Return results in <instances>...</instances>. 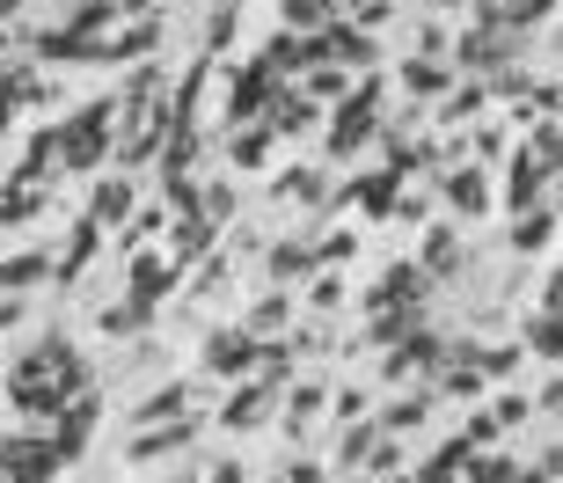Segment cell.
<instances>
[{"instance_id":"cell-9","label":"cell","mask_w":563,"mask_h":483,"mask_svg":"<svg viewBox=\"0 0 563 483\" xmlns=\"http://www.w3.org/2000/svg\"><path fill=\"white\" fill-rule=\"evenodd\" d=\"M418 264H424L432 278H461L468 250H461V228H454V220H432V228H424V250H418Z\"/></svg>"},{"instance_id":"cell-23","label":"cell","mask_w":563,"mask_h":483,"mask_svg":"<svg viewBox=\"0 0 563 483\" xmlns=\"http://www.w3.org/2000/svg\"><path fill=\"white\" fill-rule=\"evenodd\" d=\"M278 22L300 30V37H314V30H330V22H336V0H278Z\"/></svg>"},{"instance_id":"cell-3","label":"cell","mask_w":563,"mask_h":483,"mask_svg":"<svg viewBox=\"0 0 563 483\" xmlns=\"http://www.w3.org/2000/svg\"><path fill=\"white\" fill-rule=\"evenodd\" d=\"M59 447L52 432H15V440H0V483H52L59 476Z\"/></svg>"},{"instance_id":"cell-19","label":"cell","mask_w":563,"mask_h":483,"mask_svg":"<svg viewBox=\"0 0 563 483\" xmlns=\"http://www.w3.org/2000/svg\"><path fill=\"white\" fill-rule=\"evenodd\" d=\"M146 322H154V308H146V300H132V294H118L103 308V337H125V344H140Z\"/></svg>"},{"instance_id":"cell-8","label":"cell","mask_w":563,"mask_h":483,"mask_svg":"<svg viewBox=\"0 0 563 483\" xmlns=\"http://www.w3.org/2000/svg\"><path fill=\"white\" fill-rule=\"evenodd\" d=\"M439 190H446V206L468 212V220H483V212L498 206V190H490L483 168H439Z\"/></svg>"},{"instance_id":"cell-35","label":"cell","mask_w":563,"mask_h":483,"mask_svg":"<svg viewBox=\"0 0 563 483\" xmlns=\"http://www.w3.org/2000/svg\"><path fill=\"white\" fill-rule=\"evenodd\" d=\"M534 469H542L549 483H563V447H542V454H534Z\"/></svg>"},{"instance_id":"cell-38","label":"cell","mask_w":563,"mask_h":483,"mask_svg":"<svg viewBox=\"0 0 563 483\" xmlns=\"http://www.w3.org/2000/svg\"><path fill=\"white\" fill-rule=\"evenodd\" d=\"M549 44H556V52H563V30H556V37H549Z\"/></svg>"},{"instance_id":"cell-29","label":"cell","mask_w":563,"mask_h":483,"mask_svg":"<svg viewBox=\"0 0 563 483\" xmlns=\"http://www.w3.org/2000/svg\"><path fill=\"white\" fill-rule=\"evenodd\" d=\"M228 154H234V168H256L264 154H272V125H242L228 140Z\"/></svg>"},{"instance_id":"cell-12","label":"cell","mask_w":563,"mask_h":483,"mask_svg":"<svg viewBox=\"0 0 563 483\" xmlns=\"http://www.w3.org/2000/svg\"><path fill=\"white\" fill-rule=\"evenodd\" d=\"M264 272H272V286L308 278L314 272V234H286V242H272V250H264Z\"/></svg>"},{"instance_id":"cell-28","label":"cell","mask_w":563,"mask_h":483,"mask_svg":"<svg viewBox=\"0 0 563 483\" xmlns=\"http://www.w3.org/2000/svg\"><path fill=\"white\" fill-rule=\"evenodd\" d=\"M308 308H314V316H330V308H344V278H336L330 264H314V272H308Z\"/></svg>"},{"instance_id":"cell-31","label":"cell","mask_w":563,"mask_h":483,"mask_svg":"<svg viewBox=\"0 0 563 483\" xmlns=\"http://www.w3.org/2000/svg\"><path fill=\"white\" fill-rule=\"evenodd\" d=\"M336 418L352 425V418H374V396L366 388H336Z\"/></svg>"},{"instance_id":"cell-4","label":"cell","mask_w":563,"mask_h":483,"mask_svg":"<svg viewBox=\"0 0 563 483\" xmlns=\"http://www.w3.org/2000/svg\"><path fill=\"white\" fill-rule=\"evenodd\" d=\"M374 110H380V81L344 88V103H336V118H330V154H336V162L374 140Z\"/></svg>"},{"instance_id":"cell-26","label":"cell","mask_w":563,"mask_h":483,"mask_svg":"<svg viewBox=\"0 0 563 483\" xmlns=\"http://www.w3.org/2000/svg\"><path fill=\"white\" fill-rule=\"evenodd\" d=\"M512 476H520V462H512V454H498V447L468 454V469H461V483H512Z\"/></svg>"},{"instance_id":"cell-25","label":"cell","mask_w":563,"mask_h":483,"mask_svg":"<svg viewBox=\"0 0 563 483\" xmlns=\"http://www.w3.org/2000/svg\"><path fill=\"white\" fill-rule=\"evenodd\" d=\"M520 359H527V344H520V337L476 344V366H483V381H512V374H520Z\"/></svg>"},{"instance_id":"cell-21","label":"cell","mask_w":563,"mask_h":483,"mask_svg":"<svg viewBox=\"0 0 563 483\" xmlns=\"http://www.w3.org/2000/svg\"><path fill=\"white\" fill-rule=\"evenodd\" d=\"M88 220H96V228H110V220L125 228V220H132V184H125V176H103V184H96V206H88Z\"/></svg>"},{"instance_id":"cell-2","label":"cell","mask_w":563,"mask_h":483,"mask_svg":"<svg viewBox=\"0 0 563 483\" xmlns=\"http://www.w3.org/2000/svg\"><path fill=\"white\" fill-rule=\"evenodd\" d=\"M256 359H264V337H256L250 322H220V330L206 337V374L212 381H250Z\"/></svg>"},{"instance_id":"cell-6","label":"cell","mask_w":563,"mask_h":483,"mask_svg":"<svg viewBox=\"0 0 563 483\" xmlns=\"http://www.w3.org/2000/svg\"><path fill=\"white\" fill-rule=\"evenodd\" d=\"M432 286H439V278L424 272L418 256H410V264H388V272H380V286H366V316H374V308H410V316H418Z\"/></svg>"},{"instance_id":"cell-14","label":"cell","mask_w":563,"mask_h":483,"mask_svg":"<svg viewBox=\"0 0 563 483\" xmlns=\"http://www.w3.org/2000/svg\"><path fill=\"white\" fill-rule=\"evenodd\" d=\"M198 432V418H168V425H146V432H132V462H162V454H176V447Z\"/></svg>"},{"instance_id":"cell-16","label":"cell","mask_w":563,"mask_h":483,"mask_svg":"<svg viewBox=\"0 0 563 483\" xmlns=\"http://www.w3.org/2000/svg\"><path fill=\"white\" fill-rule=\"evenodd\" d=\"M190 410V388L184 381H162L146 403H132V432H146V425H168V418H184Z\"/></svg>"},{"instance_id":"cell-5","label":"cell","mask_w":563,"mask_h":483,"mask_svg":"<svg viewBox=\"0 0 563 483\" xmlns=\"http://www.w3.org/2000/svg\"><path fill=\"white\" fill-rule=\"evenodd\" d=\"M278 396H286V388H278V381H264V374L234 381V396L220 403V425H228V432H256V425L278 418Z\"/></svg>"},{"instance_id":"cell-24","label":"cell","mask_w":563,"mask_h":483,"mask_svg":"<svg viewBox=\"0 0 563 483\" xmlns=\"http://www.w3.org/2000/svg\"><path fill=\"white\" fill-rule=\"evenodd\" d=\"M322 403H330V396H322V381H286V396H278V418L300 432V425H308Z\"/></svg>"},{"instance_id":"cell-20","label":"cell","mask_w":563,"mask_h":483,"mask_svg":"<svg viewBox=\"0 0 563 483\" xmlns=\"http://www.w3.org/2000/svg\"><path fill=\"white\" fill-rule=\"evenodd\" d=\"M242 322H250L256 337H278V330H292V286H272V294L256 300V308H250Z\"/></svg>"},{"instance_id":"cell-32","label":"cell","mask_w":563,"mask_h":483,"mask_svg":"<svg viewBox=\"0 0 563 483\" xmlns=\"http://www.w3.org/2000/svg\"><path fill=\"white\" fill-rule=\"evenodd\" d=\"M234 15H242V8H228V0H220V8H212V30H206V44H212V52H220V44L234 37Z\"/></svg>"},{"instance_id":"cell-33","label":"cell","mask_w":563,"mask_h":483,"mask_svg":"<svg viewBox=\"0 0 563 483\" xmlns=\"http://www.w3.org/2000/svg\"><path fill=\"white\" fill-rule=\"evenodd\" d=\"M468 147H476L483 162H498V154H505V132L498 125H476V140H468Z\"/></svg>"},{"instance_id":"cell-37","label":"cell","mask_w":563,"mask_h":483,"mask_svg":"<svg viewBox=\"0 0 563 483\" xmlns=\"http://www.w3.org/2000/svg\"><path fill=\"white\" fill-rule=\"evenodd\" d=\"M154 8H162V0H118V22L125 15H154Z\"/></svg>"},{"instance_id":"cell-36","label":"cell","mask_w":563,"mask_h":483,"mask_svg":"<svg viewBox=\"0 0 563 483\" xmlns=\"http://www.w3.org/2000/svg\"><path fill=\"white\" fill-rule=\"evenodd\" d=\"M206 483H242V462H212V469H206Z\"/></svg>"},{"instance_id":"cell-13","label":"cell","mask_w":563,"mask_h":483,"mask_svg":"<svg viewBox=\"0 0 563 483\" xmlns=\"http://www.w3.org/2000/svg\"><path fill=\"white\" fill-rule=\"evenodd\" d=\"M549 234H556V212H549V206H527V212H512V228H505V250H512V256H542V250H549Z\"/></svg>"},{"instance_id":"cell-27","label":"cell","mask_w":563,"mask_h":483,"mask_svg":"<svg viewBox=\"0 0 563 483\" xmlns=\"http://www.w3.org/2000/svg\"><path fill=\"white\" fill-rule=\"evenodd\" d=\"M402 88H410V96H446L454 81H446V66H439V59H424V52H418V59L402 66Z\"/></svg>"},{"instance_id":"cell-34","label":"cell","mask_w":563,"mask_h":483,"mask_svg":"<svg viewBox=\"0 0 563 483\" xmlns=\"http://www.w3.org/2000/svg\"><path fill=\"white\" fill-rule=\"evenodd\" d=\"M322 476H330L322 462H286V476H278V483H322Z\"/></svg>"},{"instance_id":"cell-30","label":"cell","mask_w":563,"mask_h":483,"mask_svg":"<svg viewBox=\"0 0 563 483\" xmlns=\"http://www.w3.org/2000/svg\"><path fill=\"white\" fill-rule=\"evenodd\" d=\"M527 410H534V396H520V388H498V396H490V418H498L505 432H512V425H527Z\"/></svg>"},{"instance_id":"cell-39","label":"cell","mask_w":563,"mask_h":483,"mask_svg":"<svg viewBox=\"0 0 563 483\" xmlns=\"http://www.w3.org/2000/svg\"><path fill=\"white\" fill-rule=\"evenodd\" d=\"M0 52H8V37H0Z\"/></svg>"},{"instance_id":"cell-10","label":"cell","mask_w":563,"mask_h":483,"mask_svg":"<svg viewBox=\"0 0 563 483\" xmlns=\"http://www.w3.org/2000/svg\"><path fill=\"white\" fill-rule=\"evenodd\" d=\"M176 286H184V272L168 264V250H162V256H132V286H125L132 300H146V308H162V300L176 294Z\"/></svg>"},{"instance_id":"cell-15","label":"cell","mask_w":563,"mask_h":483,"mask_svg":"<svg viewBox=\"0 0 563 483\" xmlns=\"http://www.w3.org/2000/svg\"><path fill=\"white\" fill-rule=\"evenodd\" d=\"M374 447H380V418H352V425H344V440H336V454H330V469H344V476H358Z\"/></svg>"},{"instance_id":"cell-22","label":"cell","mask_w":563,"mask_h":483,"mask_svg":"<svg viewBox=\"0 0 563 483\" xmlns=\"http://www.w3.org/2000/svg\"><path fill=\"white\" fill-rule=\"evenodd\" d=\"M272 198H286V206H322L330 198V176L322 168H292V176H278Z\"/></svg>"},{"instance_id":"cell-1","label":"cell","mask_w":563,"mask_h":483,"mask_svg":"<svg viewBox=\"0 0 563 483\" xmlns=\"http://www.w3.org/2000/svg\"><path fill=\"white\" fill-rule=\"evenodd\" d=\"M439 359H446V337L424 330V322H410V330L388 344V359H380V381L388 388H410V381H432L439 374Z\"/></svg>"},{"instance_id":"cell-11","label":"cell","mask_w":563,"mask_h":483,"mask_svg":"<svg viewBox=\"0 0 563 483\" xmlns=\"http://www.w3.org/2000/svg\"><path fill=\"white\" fill-rule=\"evenodd\" d=\"M483 110H490V81H483V74H468L461 88H446V96H439V125L461 132V125H476Z\"/></svg>"},{"instance_id":"cell-7","label":"cell","mask_w":563,"mask_h":483,"mask_svg":"<svg viewBox=\"0 0 563 483\" xmlns=\"http://www.w3.org/2000/svg\"><path fill=\"white\" fill-rule=\"evenodd\" d=\"M110 110H118V103H88L74 125H59V162H66V168H96V162H103Z\"/></svg>"},{"instance_id":"cell-17","label":"cell","mask_w":563,"mask_h":483,"mask_svg":"<svg viewBox=\"0 0 563 483\" xmlns=\"http://www.w3.org/2000/svg\"><path fill=\"white\" fill-rule=\"evenodd\" d=\"M520 344H527L534 359H563V308H527Z\"/></svg>"},{"instance_id":"cell-18","label":"cell","mask_w":563,"mask_h":483,"mask_svg":"<svg viewBox=\"0 0 563 483\" xmlns=\"http://www.w3.org/2000/svg\"><path fill=\"white\" fill-rule=\"evenodd\" d=\"M103 250V228H96V220H81V228L66 234V256H52V264H59V286H74V278L88 272V256Z\"/></svg>"}]
</instances>
